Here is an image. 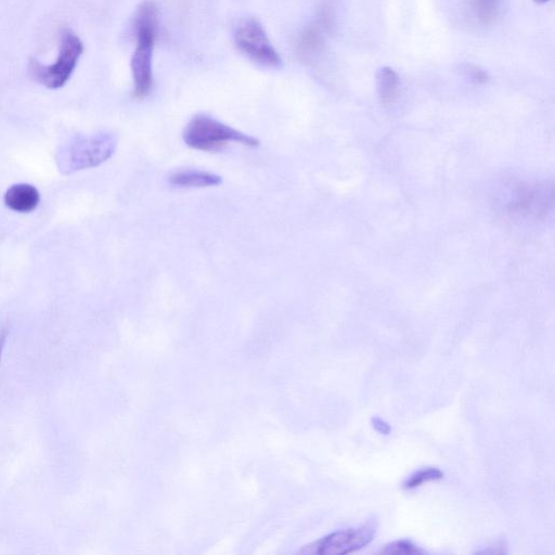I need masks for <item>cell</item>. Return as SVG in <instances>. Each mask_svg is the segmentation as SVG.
<instances>
[{"mask_svg": "<svg viewBox=\"0 0 555 555\" xmlns=\"http://www.w3.org/2000/svg\"><path fill=\"white\" fill-rule=\"evenodd\" d=\"M134 31L136 48L131 62L134 96L145 99L153 88V51L159 32V8L152 0L138 7Z\"/></svg>", "mask_w": 555, "mask_h": 555, "instance_id": "6da1fadb", "label": "cell"}, {"mask_svg": "<svg viewBox=\"0 0 555 555\" xmlns=\"http://www.w3.org/2000/svg\"><path fill=\"white\" fill-rule=\"evenodd\" d=\"M118 147V139L110 133L76 136L57 153V164L63 174L94 169L110 160Z\"/></svg>", "mask_w": 555, "mask_h": 555, "instance_id": "7a4b0ae2", "label": "cell"}, {"mask_svg": "<svg viewBox=\"0 0 555 555\" xmlns=\"http://www.w3.org/2000/svg\"><path fill=\"white\" fill-rule=\"evenodd\" d=\"M184 141L192 149L216 152L230 143L248 147L260 146V140L245 135L208 114L193 116L184 131Z\"/></svg>", "mask_w": 555, "mask_h": 555, "instance_id": "3957f363", "label": "cell"}, {"mask_svg": "<svg viewBox=\"0 0 555 555\" xmlns=\"http://www.w3.org/2000/svg\"><path fill=\"white\" fill-rule=\"evenodd\" d=\"M84 53V44L71 29H64L60 34L59 55L53 64L41 63L32 59L29 64L31 79L48 89H60L73 75Z\"/></svg>", "mask_w": 555, "mask_h": 555, "instance_id": "277c9868", "label": "cell"}, {"mask_svg": "<svg viewBox=\"0 0 555 555\" xmlns=\"http://www.w3.org/2000/svg\"><path fill=\"white\" fill-rule=\"evenodd\" d=\"M234 41L240 53L258 66L282 68V59L260 21L254 18L239 21L234 30Z\"/></svg>", "mask_w": 555, "mask_h": 555, "instance_id": "5b68a950", "label": "cell"}, {"mask_svg": "<svg viewBox=\"0 0 555 555\" xmlns=\"http://www.w3.org/2000/svg\"><path fill=\"white\" fill-rule=\"evenodd\" d=\"M377 533V522L369 521L365 525L335 532L312 546L306 547L302 553L322 555H343L365 548Z\"/></svg>", "mask_w": 555, "mask_h": 555, "instance_id": "8992f818", "label": "cell"}, {"mask_svg": "<svg viewBox=\"0 0 555 555\" xmlns=\"http://www.w3.org/2000/svg\"><path fill=\"white\" fill-rule=\"evenodd\" d=\"M329 30L320 20L304 30L298 42V55L302 61L313 62L320 57L325 49V33Z\"/></svg>", "mask_w": 555, "mask_h": 555, "instance_id": "52a82bcc", "label": "cell"}, {"mask_svg": "<svg viewBox=\"0 0 555 555\" xmlns=\"http://www.w3.org/2000/svg\"><path fill=\"white\" fill-rule=\"evenodd\" d=\"M4 202L9 210L28 214L37 209L41 202V195L33 185L16 184L6 191Z\"/></svg>", "mask_w": 555, "mask_h": 555, "instance_id": "ba28073f", "label": "cell"}, {"mask_svg": "<svg viewBox=\"0 0 555 555\" xmlns=\"http://www.w3.org/2000/svg\"><path fill=\"white\" fill-rule=\"evenodd\" d=\"M169 184L174 188H209L223 184V179L213 173L203 171H179L169 177Z\"/></svg>", "mask_w": 555, "mask_h": 555, "instance_id": "9c48e42d", "label": "cell"}, {"mask_svg": "<svg viewBox=\"0 0 555 555\" xmlns=\"http://www.w3.org/2000/svg\"><path fill=\"white\" fill-rule=\"evenodd\" d=\"M400 86L397 72L390 67H383L377 74V88L381 100L384 103L395 101Z\"/></svg>", "mask_w": 555, "mask_h": 555, "instance_id": "30bf717a", "label": "cell"}, {"mask_svg": "<svg viewBox=\"0 0 555 555\" xmlns=\"http://www.w3.org/2000/svg\"><path fill=\"white\" fill-rule=\"evenodd\" d=\"M443 477L444 473L436 468L421 469L409 476L403 488L407 490L416 489L425 483L440 481Z\"/></svg>", "mask_w": 555, "mask_h": 555, "instance_id": "8fae6325", "label": "cell"}, {"mask_svg": "<svg viewBox=\"0 0 555 555\" xmlns=\"http://www.w3.org/2000/svg\"><path fill=\"white\" fill-rule=\"evenodd\" d=\"M500 0H474L475 15L484 24L493 23L499 14Z\"/></svg>", "mask_w": 555, "mask_h": 555, "instance_id": "7c38bea8", "label": "cell"}, {"mask_svg": "<svg viewBox=\"0 0 555 555\" xmlns=\"http://www.w3.org/2000/svg\"><path fill=\"white\" fill-rule=\"evenodd\" d=\"M382 554H395V555H418L427 553L412 541L407 539L397 540L385 546L381 550Z\"/></svg>", "mask_w": 555, "mask_h": 555, "instance_id": "4fadbf2b", "label": "cell"}, {"mask_svg": "<svg viewBox=\"0 0 555 555\" xmlns=\"http://www.w3.org/2000/svg\"><path fill=\"white\" fill-rule=\"evenodd\" d=\"M466 73L470 79L477 84H484L488 81V73L479 67L468 66Z\"/></svg>", "mask_w": 555, "mask_h": 555, "instance_id": "5bb4252c", "label": "cell"}, {"mask_svg": "<svg viewBox=\"0 0 555 555\" xmlns=\"http://www.w3.org/2000/svg\"><path fill=\"white\" fill-rule=\"evenodd\" d=\"M373 428L383 435H390L392 432L391 425L379 417H374L372 420Z\"/></svg>", "mask_w": 555, "mask_h": 555, "instance_id": "9a60e30c", "label": "cell"}, {"mask_svg": "<svg viewBox=\"0 0 555 555\" xmlns=\"http://www.w3.org/2000/svg\"><path fill=\"white\" fill-rule=\"evenodd\" d=\"M7 341V331L4 330L0 333V360H2V355L4 352L5 344Z\"/></svg>", "mask_w": 555, "mask_h": 555, "instance_id": "2e32d148", "label": "cell"}, {"mask_svg": "<svg viewBox=\"0 0 555 555\" xmlns=\"http://www.w3.org/2000/svg\"><path fill=\"white\" fill-rule=\"evenodd\" d=\"M534 2H535L536 4H540V5H541V4H546V3L550 2V0H534Z\"/></svg>", "mask_w": 555, "mask_h": 555, "instance_id": "e0dca14e", "label": "cell"}]
</instances>
